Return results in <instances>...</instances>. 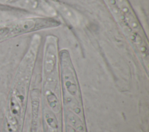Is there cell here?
I'll list each match as a JSON object with an SVG mask.
<instances>
[{
	"label": "cell",
	"mask_w": 149,
	"mask_h": 132,
	"mask_svg": "<svg viewBox=\"0 0 149 132\" xmlns=\"http://www.w3.org/2000/svg\"><path fill=\"white\" fill-rule=\"evenodd\" d=\"M56 12L59 13L71 25L78 26L81 22V17L79 13L70 7L60 3L54 2L52 5Z\"/></svg>",
	"instance_id": "cell-3"
},
{
	"label": "cell",
	"mask_w": 149,
	"mask_h": 132,
	"mask_svg": "<svg viewBox=\"0 0 149 132\" xmlns=\"http://www.w3.org/2000/svg\"><path fill=\"white\" fill-rule=\"evenodd\" d=\"M56 26L54 19L48 17H21L0 25V42L33 32L54 28Z\"/></svg>",
	"instance_id": "cell-1"
},
{
	"label": "cell",
	"mask_w": 149,
	"mask_h": 132,
	"mask_svg": "<svg viewBox=\"0 0 149 132\" xmlns=\"http://www.w3.org/2000/svg\"><path fill=\"white\" fill-rule=\"evenodd\" d=\"M58 42L56 36H46L44 47V71L45 76L55 72L58 59Z\"/></svg>",
	"instance_id": "cell-2"
},
{
	"label": "cell",
	"mask_w": 149,
	"mask_h": 132,
	"mask_svg": "<svg viewBox=\"0 0 149 132\" xmlns=\"http://www.w3.org/2000/svg\"><path fill=\"white\" fill-rule=\"evenodd\" d=\"M29 0H0V5L26 11Z\"/></svg>",
	"instance_id": "cell-4"
},
{
	"label": "cell",
	"mask_w": 149,
	"mask_h": 132,
	"mask_svg": "<svg viewBox=\"0 0 149 132\" xmlns=\"http://www.w3.org/2000/svg\"><path fill=\"white\" fill-rule=\"evenodd\" d=\"M19 18H21V17L17 16L16 13L13 10L0 9V25L7 24Z\"/></svg>",
	"instance_id": "cell-5"
}]
</instances>
